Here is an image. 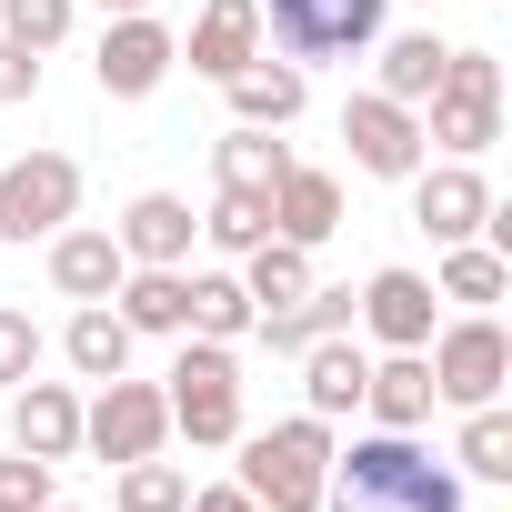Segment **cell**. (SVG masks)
<instances>
[{"mask_svg":"<svg viewBox=\"0 0 512 512\" xmlns=\"http://www.w3.org/2000/svg\"><path fill=\"white\" fill-rule=\"evenodd\" d=\"M422 141H442L452 161H472V151L502 141V71H492L482 51H452V61H442V91H432Z\"/></svg>","mask_w":512,"mask_h":512,"instance_id":"4","label":"cell"},{"mask_svg":"<svg viewBox=\"0 0 512 512\" xmlns=\"http://www.w3.org/2000/svg\"><path fill=\"white\" fill-rule=\"evenodd\" d=\"M442 61H452V41H432V31H402V41L382 51V101L422 111V101L442 91Z\"/></svg>","mask_w":512,"mask_h":512,"instance_id":"24","label":"cell"},{"mask_svg":"<svg viewBox=\"0 0 512 512\" xmlns=\"http://www.w3.org/2000/svg\"><path fill=\"white\" fill-rule=\"evenodd\" d=\"M111 302H121V322H131V332H171V342L191 332V272H141V262H131Z\"/></svg>","mask_w":512,"mask_h":512,"instance_id":"20","label":"cell"},{"mask_svg":"<svg viewBox=\"0 0 512 512\" xmlns=\"http://www.w3.org/2000/svg\"><path fill=\"white\" fill-rule=\"evenodd\" d=\"M161 432H171V402L151 382H131V372H111L101 402H81V442L101 462H141V452H161Z\"/></svg>","mask_w":512,"mask_h":512,"instance_id":"8","label":"cell"},{"mask_svg":"<svg viewBox=\"0 0 512 512\" xmlns=\"http://www.w3.org/2000/svg\"><path fill=\"white\" fill-rule=\"evenodd\" d=\"M131 342H141V332H131L111 302H81V312H71V332H61V352H71V372H81V382L131 372Z\"/></svg>","mask_w":512,"mask_h":512,"instance_id":"21","label":"cell"},{"mask_svg":"<svg viewBox=\"0 0 512 512\" xmlns=\"http://www.w3.org/2000/svg\"><path fill=\"white\" fill-rule=\"evenodd\" d=\"M201 231H211V251H231V262H241V251H262V241H272V191H221V201L201 211Z\"/></svg>","mask_w":512,"mask_h":512,"instance_id":"26","label":"cell"},{"mask_svg":"<svg viewBox=\"0 0 512 512\" xmlns=\"http://www.w3.org/2000/svg\"><path fill=\"white\" fill-rule=\"evenodd\" d=\"M181 512H262V502H251V492H241V482H211V492H191V502H181Z\"/></svg>","mask_w":512,"mask_h":512,"instance_id":"36","label":"cell"},{"mask_svg":"<svg viewBox=\"0 0 512 512\" xmlns=\"http://www.w3.org/2000/svg\"><path fill=\"white\" fill-rule=\"evenodd\" d=\"M181 502H191V482H181L171 462H151V452L121 462V512H181Z\"/></svg>","mask_w":512,"mask_h":512,"instance_id":"31","label":"cell"},{"mask_svg":"<svg viewBox=\"0 0 512 512\" xmlns=\"http://www.w3.org/2000/svg\"><path fill=\"white\" fill-rule=\"evenodd\" d=\"M11 442H21L31 462H71V452H81V402H71V382H21Z\"/></svg>","mask_w":512,"mask_h":512,"instance_id":"17","label":"cell"},{"mask_svg":"<svg viewBox=\"0 0 512 512\" xmlns=\"http://www.w3.org/2000/svg\"><path fill=\"white\" fill-rule=\"evenodd\" d=\"M251 332H262L272 352H312V342H332V332H352V292H302V302H282V312H262V322H251Z\"/></svg>","mask_w":512,"mask_h":512,"instance_id":"22","label":"cell"},{"mask_svg":"<svg viewBox=\"0 0 512 512\" xmlns=\"http://www.w3.org/2000/svg\"><path fill=\"white\" fill-rule=\"evenodd\" d=\"M512 292V262L482 241H452V262H442V302H502Z\"/></svg>","mask_w":512,"mask_h":512,"instance_id":"29","label":"cell"},{"mask_svg":"<svg viewBox=\"0 0 512 512\" xmlns=\"http://www.w3.org/2000/svg\"><path fill=\"white\" fill-rule=\"evenodd\" d=\"M282 171H292V151H282L272 131H251V121H241V131L221 141V191H272Z\"/></svg>","mask_w":512,"mask_h":512,"instance_id":"28","label":"cell"},{"mask_svg":"<svg viewBox=\"0 0 512 512\" xmlns=\"http://www.w3.org/2000/svg\"><path fill=\"white\" fill-rule=\"evenodd\" d=\"M181 61L211 71V81H231L241 61H262V0H211V11L191 21V51Z\"/></svg>","mask_w":512,"mask_h":512,"instance_id":"14","label":"cell"},{"mask_svg":"<svg viewBox=\"0 0 512 512\" xmlns=\"http://www.w3.org/2000/svg\"><path fill=\"white\" fill-rule=\"evenodd\" d=\"M322 512H462V472L432 462L412 432H362L352 452H332Z\"/></svg>","mask_w":512,"mask_h":512,"instance_id":"1","label":"cell"},{"mask_svg":"<svg viewBox=\"0 0 512 512\" xmlns=\"http://www.w3.org/2000/svg\"><path fill=\"white\" fill-rule=\"evenodd\" d=\"M412 221L452 251V241H472L482 221H492V181L472 171V161H442V171H412Z\"/></svg>","mask_w":512,"mask_h":512,"instance_id":"11","label":"cell"},{"mask_svg":"<svg viewBox=\"0 0 512 512\" xmlns=\"http://www.w3.org/2000/svg\"><path fill=\"white\" fill-rule=\"evenodd\" d=\"M31 91H41V51H21L0 31V101H31Z\"/></svg>","mask_w":512,"mask_h":512,"instance_id":"35","label":"cell"},{"mask_svg":"<svg viewBox=\"0 0 512 512\" xmlns=\"http://www.w3.org/2000/svg\"><path fill=\"white\" fill-rule=\"evenodd\" d=\"M452 462H462L472 482H512V422H502V412L482 402V412L462 422V442H452Z\"/></svg>","mask_w":512,"mask_h":512,"instance_id":"30","label":"cell"},{"mask_svg":"<svg viewBox=\"0 0 512 512\" xmlns=\"http://www.w3.org/2000/svg\"><path fill=\"white\" fill-rule=\"evenodd\" d=\"M422 362H432V392L442 402H462V412H482V402H502V382H512V342H502V322H452L442 342H422Z\"/></svg>","mask_w":512,"mask_h":512,"instance_id":"5","label":"cell"},{"mask_svg":"<svg viewBox=\"0 0 512 512\" xmlns=\"http://www.w3.org/2000/svg\"><path fill=\"white\" fill-rule=\"evenodd\" d=\"M362 372H372V362H362L342 332H332V342H312V352H302V392H312V422H342V412H362Z\"/></svg>","mask_w":512,"mask_h":512,"instance_id":"23","label":"cell"},{"mask_svg":"<svg viewBox=\"0 0 512 512\" xmlns=\"http://www.w3.org/2000/svg\"><path fill=\"white\" fill-rule=\"evenodd\" d=\"M342 141H352V161H362L372 181H412V171H422V111H402V101H382V91L342 101Z\"/></svg>","mask_w":512,"mask_h":512,"instance_id":"10","label":"cell"},{"mask_svg":"<svg viewBox=\"0 0 512 512\" xmlns=\"http://www.w3.org/2000/svg\"><path fill=\"white\" fill-rule=\"evenodd\" d=\"M241 292H251V312H282V302H302L312 292V251L302 241H262V251H241Z\"/></svg>","mask_w":512,"mask_h":512,"instance_id":"25","label":"cell"},{"mask_svg":"<svg viewBox=\"0 0 512 512\" xmlns=\"http://www.w3.org/2000/svg\"><path fill=\"white\" fill-rule=\"evenodd\" d=\"M322 482H332V422H312V412L241 442V492L262 512H322Z\"/></svg>","mask_w":512,"mask_h":512,"instance_id":"2","label":"cell"},{"mask_svg":"<svg viewBox=\"0 0 512 512\" xmlns=\"http://www.w3.org/2000/svg\"><path fill=\"white\" fill-rule=\"evenodd\" d=\"M272 41L292 61H342L382 41V0H272Z\"/></svg>","mask_w":512,"mask_h":512,"instance_id":"7","label":"cell"},{"mask_svg":"<svg viewBox=\"0 0 512 512\" xmlns=\"http://www.w3.org/2000/svg\"><path fill=\"white\" fill-rule=\"evenodd\" d=\"M101 11H151V0H101Z\"/></svg>","mask_w":512,"mask_h":512,"instance_id":"37","label":"cell"},{"mask_svg":"<svg viewBox=\"0 0 512 512\" xmlns=\"http://www.w3.org/2000/svg\"><path fill=\"white\" fill-rule=\"evenodd\" d=\"M71 211H81V161L31 151V161L0 171V241H51Z\"/></svg>","mask_w":512,"mask_h":512,"instance_id":"6","label":"cell"},{"mask_svg":"<svg viewBox=\"0 0 512 512\" xmlns=\"http://www.w3.org/2000/svg\"><path fill=\"white\" fill-rule=\"evenodd\" d=\"M0 31H11L21 51H51L71 31V0H0Z\"/></svg>","mask_w":512,"mask_h":512,"instance_id":"32","label":"cell"},{"mask_svg":"<svg viewBox=\"0 0 512 512\" xmlns=\"http://www.w3.org/2000/svg\"><path fill=\"white\" fill-rule=\"evenodd\" d=\"M121 272H131V262H121L111 231H51V282H61L71 302H111Z\"/></svg>","mask_w":512,"mask_h":512,"instance_id":"18","label":"cell"},{"mask_svg":"<svg viewBox=\"0 0 512 512\" xmlns=\"http://www.w3.org/2000/svg\"><path fill=\"white\" fill-rule=\"evenodd\" d=\"M332 231H342V181L292 161V171L272 181V241H302V251H312V241H332Z\"/></svg>","mask_w":512,"mask_h":512,"instance_id":"15","label":"cell"},{"mask_svg":"<svg viewBox=\"0 0 512 512\" xmlns=\"http://www.w3.org/2000/svg\"><path fill=\"white\" fill-rule=\"evenodd\" d=\"M171 61H181V41H171L151 11H121V21L101 31V61H91V71H101L111 101H151V91L171 81Z\"/></svg>","mask_w":512,"mask_h":512,"instance_id":"9","label":"cell"},{"mask_svg":"<svg viewBox=\"0 0 512 512\" xmlns=\"http://www.w3.org/2000/svg\"><path fill=\"white\" fill-rule=\"evenodd\" d=\"M31 372H41V332H31V312L0 302V392H21Z\"/></svg>","mask_w":512,"mask_h":512,"instance_id":"33","label":"cell"},{"mask_svg":"<svg viewBox=\"0 0 512 512\" xmlns=\"http://www.w3.org/2000/svg\"><path fill=\"white\" fill-rule=\"evenodd\" d=\"M0 512H51V462H31L11 442V462H0Z\"/></svg>","mask_w":512,"mask_h":512,"instance_id":"34","label":"cell"},{"mask_svg":"<svg viewBox=\"0 0 512 512\" xmlns=\"http://www.w3.org/2000/svg\"><path fill=\"white\" fill-rule=\"evenodd\" d=\"M432 402H442V392H432V362H422V352H392V362L362 372V412H372L382 432H422Z\"/></svg>","mask_w":512,"mask_h":512,"instance_id":"16","label":"cell"},{"mask_svg":"<svg viewBox=\"0 0 512 512\" xmlns=\"http://www.w3.org/2000/svg\"><path fill=\"white\" fill-rule=\"evenodd\" d=\"M191 231H201V221H191V201H171V191H141V201L121 211V231H111V241H121V262H141V272H181Z\"/></svg>","mask_w":512,"mask_h":512,"instance_id":"12","label":"cell"},{"mask_svg":"<svg viewBox=\"0 0 512 512\" xmlns=\"http://www.w3.org/2000/svg\"><path fill=\"white\" fill-rule=\"evenodd\" d=\"M171 432H191V442H241V362H231V342H201V332H181V362H171Z\"/></svg>","mask_w":512,"mask_h":512,"instance_id":"3","label":"cell"},{"mask_svg":"<svg viewBox=\"0 0 512 512\" xmlns=\"http://www.w3.org/2000/svg\"><path fill=\"white\" fill-rule=\"evenodd\" d=\"M352 312H362L392 352H422V342H432V282H422V272H402V262H392V272H372Z\"/></svg>","mask_w":512,"mask_h":512,"instance_id":"13","label":"cell"},{"mask_svg":"<svg viewBox=\"0 0 512 512\" xmlns=\"http://www.w3.org/2000/svg\"><path fill=\"white\" fill-rule=\"evenodd\" d=\"M221 91H231V111H241L251 131H282V121H302V61H241Z\"/></svg>","mask_w":512,"mask_h":512,"instance_id":"19","label":"cell"},{"mask_svg":"<svg viewBox=\"0 0 512 512\" xmlns=\"http://www.w3.org/2000/svg\"><path fill=\"white\" fill-rule=\"evenodd\" d=\"M251 322H262V312H251V292H241L231 272H201V282H191V332H201V342H241Z\"/></svg>","mask_w":512,"mask_h":512,"instance_id":"27","label":"cell"}]
</instances>
